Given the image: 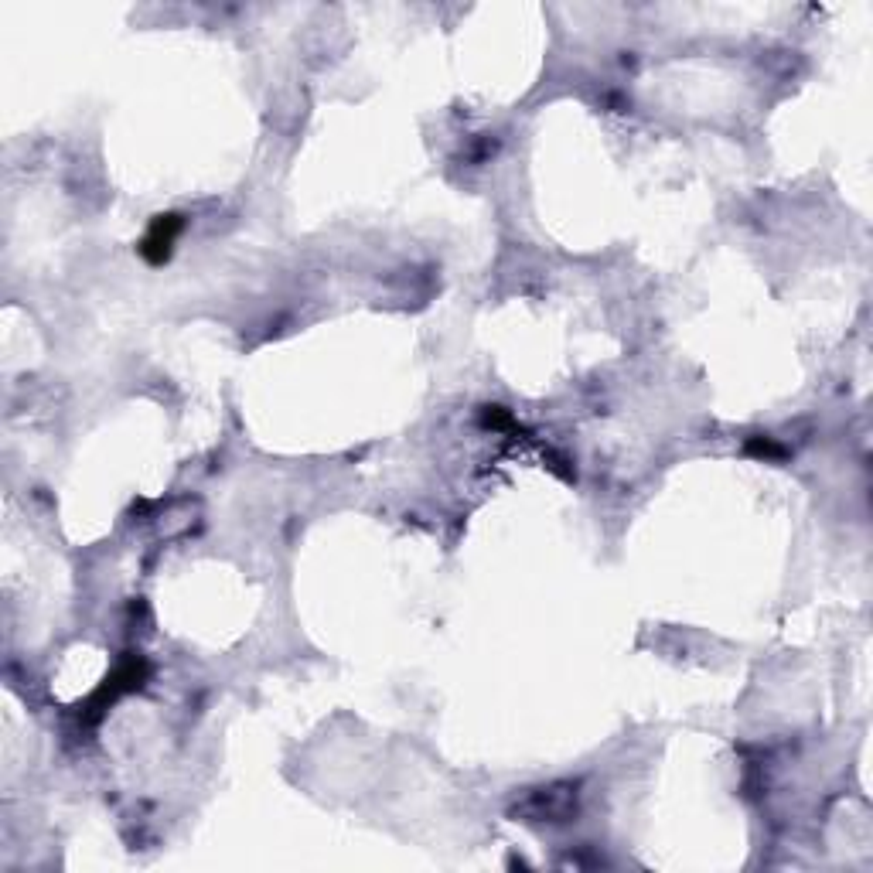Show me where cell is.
I'll return each mask as SVG.
<instances>
[{"label": "cell", "instance_id": "cell-1", "mask_svg": "<svg viewBox=\"0 0 873 873\" xmlns=\"http://www.w3.org/2000/svg\"><path fill=\"white\" fill-rule=\"evenodd\" d=\"M178 232H181L178 215H157L151 232H147V239H144V256H147V260H151V263L168 260L174 239H178Z\"/></svg>", "mask_w": 873, "mask_h": 873}]
</instances>
